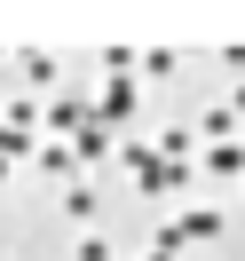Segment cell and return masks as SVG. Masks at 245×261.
<instances>
[{"label":"cell","mask_w":245,"mask_h":261,"mask_svg":"<svg viewBox=\"0 0 245 261\" xmlns=\"http://www.w3.org/2000/svg\"><path fill=\"white\" fill-rule=\"evenodd\" d=\"M40 119H48L56 135H79V127H95V111H87L79 95H56V103H48V111H40Z\"/></svg>","instance_id":"1"},{"label":"cell","mask_w":245,"mask_h":261,"mask_svg":"<svg viewBox=\"0 0 245 261\" xmlns=\"http://www.w3.org/2000/svg\"><path fill=\"white\" fill-rule=\"evenodd\" d=\"M111 150H119V127H103V119L71 135V159H111Z\"/></svg>","instance_id":"2"},{"label":"cell","mask_w":245,"mask_h":261,"mask_svg":"<svg viewBox=\"0 0 245 261\" xmlns=\"http://www.w3.org/2000/svg\"><path fill=\"white\" fill-rule=\"evenodd\" d=\"M95 119H103V127H119V119H134V80H111V87H103Z\"/></svg>","instance_id":"3"},{"label":"cell","mask_w":245,"mask_h":261,"mask_svg":"<svg viewBox=\"0 0 245 261\" xmlns=\"http://www.w3.org/2000/svg\"><path fill=\"white\" fill-rule=\"evenodd\" d=\"M32 159H40V166H48V174H56V182H64V190H71V182H79V159H71V143H40V150H32Z\"/></svg>","instance_id":"4"},{"label":"cell","mask_w":245,"mask_h":261,"mask_svg":"<svg viewBox=\"0 0 245 261\" xmlns=\"http://www.w3.org/2000/svg\"><path fill=\"white\" fill-rule=\"evenodd\" d=\"M198 238H222V214H213V206H190V214H182V245H198Z\"/></svg>","instance_id":"5"},{"label":"cell","mask_w":245,"mask_h":261,"mask_svg":"<svg viewBox=\"0 0 245 261\" xmlns=\"http://www.w3.org/2000/svg\"><path fill=\"white\" fill-rule=\"evenodd\" d=\"M16 64H24V80H32L40 95H48V87H56V56H48V48H24Z\"/></svg>","instance_id":"6"},{"label":"cell","mask_w":245,"mask_h":261,"mask_svg":"<svg viewBox=\"0 0 245 261\" xmlns=\"http://www.w3.org/2000/svg\"><path fill=\"white\" fill-rule=\"evenodd\" d=\"M206 166H213V174H245V143H237V135H229V143H213Z\"/></svg>","instance_id":"7"},{"label":"cell","mask_w":245,"mask_h":261,"mask_svg":"<svg viewBox=\"0 0 245 261\" xmlns=\"http://www.w3.org/2000/svg\"><path fill=\"white\" fill-rule=\"evenodd\" d=\"M119 166H127V174H150V166H158V143H134L127 135V143H119Z\"/></svg>","instance_id":"8"},{"label":"cell","mask_w":245,"mask_h":261,"mask_svg":"<svg viewBox=\"0 0 245 261\" xmlns=\"http://www.w3.org/2000/svg\"><path fill=\"white\" fill-rule=\"evenodd\" d=\"M32 150H40L32 127H8V119H0V159H32Z\"/></svg>","instance_id":"9"},{"label":"cell","mask_w":245,"mask_h":261,"mask_svg":"<svg viewBox=\"0 0 245 261\" xmlns=\"http://www.w3.org/2000/svg\"><path fill=\"white\" fill-rule=\"evenodd\" d=\"M64 214H71V222H87V214H95V190H87V182H71V190H64Z\"/></svg>","instance_id":"10"},{"label":"cell","mask_w":245,"mask_h":261,"mask_svg":"<svg viewBox=\"0 0 245 261\" xmlns=\"http://www.w3.org/2000/svg\"><path fill=\"white\" fill-rule=\"evenodd\" d=\"M71 261H111V245H103V238H79V245H71Z\"/></svg>","instance_id":"11"},{"label":"cell","mask_w":245,"mask_h":261,"mask_svg":"<svg viewBox=\"0 0 245 261\" xmlns=\"http://www.w3.org/2000/svg\"><path fill=\"white\" fill-rule=\"evenodd\" d=\"M237 111H245V87H237V103H229V119H237Z\"/></svg>","instance_id":"12"},{"label":"cell","mask_w":245,"mask_h":261,"mask_svg":"<svg viewBox=\"0 0 245 261\" xmlns=\"http://www.w3.org/2000/svg\"><path fill=\"white\" fill-rule=\"evenodd\" d=\"M0 182H8V159H0Z\"/></svg>","instance_id":"13"},{"label":"cell","mask_w":245,"mask_h":261,"mask_svg":"<svg viewBox=\"0 0 245 261\" xmlns=\"http://www.w3.org/2000/svg\"><path fill=\"white\" fill-rule=\"evenodd\" d=\"M237 143H245V135H237Z\"/></svg>","instance_id":"14"}]
</instances>
